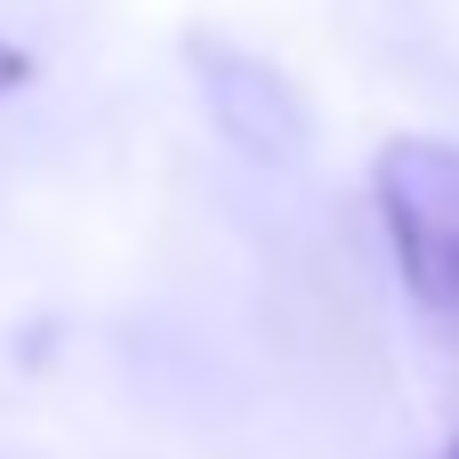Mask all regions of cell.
Segmentation results:
<instances>
[{
  "instance_id": "1",
  "label": "cell",
  "mask_w": 459,
  "mask_h": 459,
  "mask_svg": "<svg viewBox=\"0 0 459 459\" xmlns=\"http://www.w3.org/2000/svg\"><path fill=\"white\" fill-rule=\"evenodd\" d=\"M371 202L395 250L411 307L459 339V145L452 137H395L371 161Z\"/></svg>"
},
{
  "instance_id": "2",
  "label": "cell",
  "mask_w": 459,
  "mask_h": 459,
  "mask_svg": "<svg viewBox=\"0 0 459 459\" xmlns=\"http://www.w3.org/2000/svg\"><path fill=\"white\" fill-rule=\"evenodd\" d=\"M24 81H32V56H24V48H16V40L0 32V97H16Z\"/></svg>"
},
{
  "instance_id": "3",
  "label": "cell",
  "mask_w": 459,
  "mask_h": 459,
  "mask_svg": "<svg viewBox=\"0 0 459 459\" xmlns=\"http://www.w3.org/2000/svg\"><path fill=\"white\" fill-rule=\"evenodd\" d=\"M444 459H459V436H452V444H444Z\"/></svg>"
}]
</instances>
